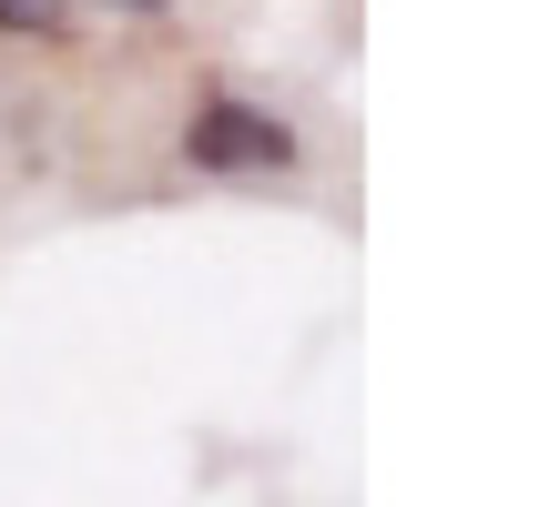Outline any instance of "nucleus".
<instances>
[{
	"instance_id": "1",
	"label": "nucleus",
	"mask_w": 559,
	"mask_h": 507,
	"mask_svg": "<svg viewBox=\"0 0 559 507\" xmlns=\"http://www.w3.org/2000/svg\"><path fill=\"white\" fill-rule=\"evenodd\" d=\"M285 153H295L285 122L245 112V101H214V112L193 122V162H285Z\"/></svg>"
}]
</instances>
